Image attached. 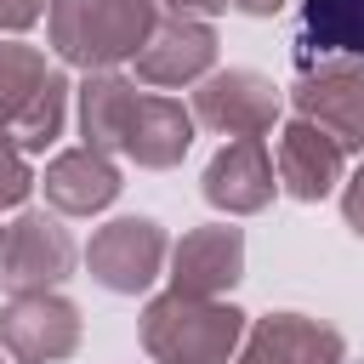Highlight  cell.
I'll use <instances>...</instances> for the list:
<instances>
[{
  "instance_id": "1",
  "label": "cell",
  "mask_w": 364,
  "mask_h": 364,
  "mask_svg": "<svg viewBox=\"0 0 364 364\" xmlns=\"http://www.w3.org/2000/svg\"><path fill=\"white\" fill-rule=\"evenodd\" d=\"M51 46L63 63L97 74L131 63L159 28V0H51L46 11Z\"/></svg>"
},
{
  "instance_id": "2",
  "label": "cell",
  "mask_w": 364,
  "mask_h": 364,
  "mask_svg": "<svg viewBox=\"0 0 364 364\" xmlns=\"http://www.w3.org/2000/svg\"><path fill=\"white\" fill-rule=\"evenodd\" d=\"M245 341V313L216 296L165 290L142 307V353L154 364H233Z\"/></svg>"
},
{
  "instance_id": "3",
  "label": "cell",
  "mask_w": 364,
  "mask_h": 364,
  "mask_svg": "<svg viewBox=\"0 0 364 364\" xmlns=\"http://www.w3.org/2000/svg\"><path fill=\"white\" fill-rule=\"evenodd\" d=\"M68 114V80L46 63V51L6 40L0 46V131L23 154H46Z\"/></svg>"
},
{
  "instance_id": "4",
  "label": "cell",
  "mask_w": 364,
  "mask_h": 364,
  "mask_svg": "<svg viewBox=\"0 0 364 364\" xmlns=\"http://www.w3.org/2000/svg\"><path fill=\"white\" fill-rule=\"evenodd\" d=\"M74 233L46 216V210H23L6 239H0V290L6 296H28V290H57L74 273Z\"/></svg>"
},
{
  "instance_id": "5",
  "label": "cell",
  "mask_w": 364,
  "mask_h": 364,
  "mask_svg": "<svg viewBox=\"0 0 364 364\" xmlns=\"http://www.w3.org/2000/svg\"><path fill=\"white\" fill-rule=\"evenodd\" d=\"M0 347L11 364H63L80 347V307L57 290H28L0 307Z\"/></svg>"
},
{
  "instance_id": "6",
  "label": "cell",
  "mask_w": 364,
  "mask_h": 364,
  "mask_svg": "<svg viewBox=\"0 0 364 364\" xmlns=\"http://www.w3.org/2000/svg\"><path fill=\"white\" fill-rule=\"evenodd\" d=\"M188 108L216 136H262V131H273V119L284 108V91L256 68H222V74L199 80Z\"/></svg>"
},
{
  "instance_id": "7",
  "label": "cell",
  "mask_w": 364,
  "mask_h": 364,
  "mask_svg": "<svg viewBox=\"0 0 364 364\" xmlns=\"http://www.w3.org/2000/svg\"><path fill=\"white\" fill-rule=\"evenodd\" d=\"M165 250H171V245H165V228H159V222H148V216H114V222H102V228L91 233L85 267H91V279H97L102 290L136 296V290H148V284L159 279Z\"/></svg>"
},
{
  "instance_id": "8",
  "label": "cell",
  "mask_w": 364,
  "mask_h": 364,
  "mask_svg": "<svg viewBox=\"0 0 364 364\" xmlns=\"http://www.w3.org/2000/svg\"><path fill=\"white\" fill-rule=\"evenodd\" d=\"M290 102L301 119L324 125L341 148L364 154V57H324L318 68H301Z\"/></svg>"
},
{
  "instance_id": "9",
  "label": "cell",
  "mask_w": 364,
  "mask_h": 364,
  "mask_svg": "<svg viewBox=\"0 0 364 364\" xmlns=\"http://www.w3.org/2000/svg\"><path fill=\"white\" fill-rule=\"evenodd\" d=\"M273 171H279V188H284L290 199L318 205V199L336 193V182H341V171H347V148H341L324 125H313V119L296 114V119L279 131Z\"/></svg>"
},
{
  "instance_id": "10",
  "label": "cell",
  "mask_w": 364,
  "mask_h": 364,
  "mask_svg": "<svg viewBox=\"0 0 364 364\" xmlns=\"http://www.w3.org/2000/svg\"><path fill=\"white\" fill-rule=\"evenodd\" d=\"M239 273H245V228L233 222L193 228L171 250V290L182 296H222L239 284Z\"/></svg>"
},
{
  "instance_id": "11",
  "label": "cell",
  "mask_w": 364,
  "mask_h": 364,
  "mask_svg": "<svg viewBox=\"0 0 364 364\" xmlns=\"http://www.w3.org/2000/svg\"><path fill=\"white\" fill-rule=\"evenodd\" d=\"M341 353H347L341 330L307 313H267L245 330V347L233 364H341Z\"/></svg>"
},
{
  "instance_id": "12",
  "label": "cell",
  "mask_w": 364,
  "mask_h": 364,
  "mask_svg": "<svg viewBox=\"0 0 364 364\" xmlns=\"http://www.w3.org/2000/svg\"><path fill=\"white\" fill-rule=\"evenodd\" d=\"M131 63H136V80L148 85H193L216 63V34L205 17H159V28Z\"/></svg>"
},
{
  "instance_id": "13",
  "label": "cell",
  "mask_w": 364,
  "mask_h": 364,
  "mask_svg": "<svg viewBox=\"0 0 364 364\" xmlns=\"http://www.w3.org/2000/svg\"><path fill=\"white\" fill-rule=\"evenodd\" d=\"M273 159L262 148V136H233L210 165H205V199L228 216H256L273 205L279 182H273Z\"/></svg>"
},
{
  "instance_id": "14",
  "label": "cell",
  "mask_w": 364,
  "mask_h": 364,
  "mask_svg": "<svg viewBox=\"0 0 364 364\" xmlns=\"http://www.w3.org/2000/svg\"><path fill=\"white\" fill-rule=\"evenodd\" d=\"M193 125H199V119H193V108H182L176 97L136 91L131 119H125V131H119V154H125V159H136V165H148V171H165V165H176V159L188 154Z\"/></svg>"
},
{
  "instance_id": "15",
  "label": "cell",
  "mask_w": 364,
  "mask_h": 364,
  "mask_svg": "<svg viewBox=\"0 0 364 364\" xmlns=\"http://www.w3.org/2000/svg\"><path fill=\"white\" fill-rule=\"evenodd\" d=\"M40 188H46V199H51V210H63V216H97V210L114 205V193H119L125 182H119V165H114L102 148L85 142V148H63V154L46 165Z\"/></svg>"
},
{
  "instance_id": "16",
  "label": "cell",
  "mask_w": 364,
  "mask_h": 364,
  "mask_svg": "<svg viewBox=\"0 0 364 364\" xmlns=\"http://www.w3.org/2000/svg\"><path fill=\"white\" fill-rule=\"evenodd\" d=\"M301 68L318 57H364V0H301Z\"/></svg>"
},
{
  "instance_id": "17",
  "label": "cell",
  "mask_w": 364,
  "mask_h": 364,
  "mask_svg": "<svg viewBox=\"0 0 364 364\" xmlns=\"http://www.w3.org/2000/svg\"><path fill=\"white\" fill-rule=\"evenodd\" d=\"M131 102H136V85L125 74H114V68L85 74V85H80V131H85V142L102 148V154L108 148L119 154V131L131 119Z\"/></svg>"
},
{
  "instance_id": "18",
  "label": "cell",
  "mask_w": 364,
  "mask_h": 364,
  "mask_svg": "<svg viewBox=\"0 0 364 364\" xmlns=\"http://www.w3.org/2000/svg\"><path fill=\"white\" fill-rule=\"evenodd\" d=\"M34 188V171H28V154L0 131V205H23Z\"/></svg>"
},
{
  "instance_id": "19",
  "label": "cell",
  "mask_w": 364,
  "mask_h": 364,
  "mask_svg": "<svg viewBox=\"0 0 364 364\" xmlns=\"http://www.w3.org/2000/svg\"><path fill=\"white\" fill-rule=\"evenodd\" d=\"M51 11V0H0V28H34L40 17Z\"/></svg>"
},
{
  "instance_id": "20",
  "label": "cell",
  "mask_w": 364,
  "mask_h": 364,
  "mask_svg": "<svg viewBox=\"0 0 364 364\" xmlns=\"http://www.w3.org/2000/svg\"><path fill=\"white\" fill-rule=\"evenodd\" d=\"M341 210H347V228L364 239V165L353 171V182H347V193H341Z\"/></svg>"
},
{
  "instance_id": "21",
  "label": "cell",
  "mask_w": 364,
  "mask_h": 364,
  "mask_svg": "<svg viewBox=\"0 0 364 364\" xmlns=\"http://www.w3.org/2000/svg\"><path fill=\"white\" fill-rule=\"evenodd\" d=\"M171 17H216V11H228L233 0H159Z\"/></svg>"
},
{
  "instance_id": "22",
  "label": "cell",
  "mask_w": 364,
  "mask_h": 364,
  "mask_svg": "<svg viewBox=\"0 0 364 364\" xmlns=\"http://www.w3.org/2000/svg\"><path fill=\"white\" fill-rule=\"evenodd\" d=\"M233 6H239L245 17H273V11L284 6V0H233Z\"/></svg>"
},
{
  "instance_id": "23",
  "label": "cell",
  "mask_w": 364,
  "mask_h": 364,
  "mask_svg": "<svg viewBox=\"0 0 364 364\" xmlns=\"http://www.w3.org/2000/svg\"><path fill=\"white\" fill-rule=\"evenodd\" d=\"M0 364H11V353H0Z\"/></svg>"
},
{
  "instance_id": "24",
  "label": "cell",
  "mask_w": 364,
  "mask_h": 364,
  "mask_svg": "<svg viewBox=\"0 0 364 364\" xmlns=\"http://www.w3.org/2000/svg\"><path fill=\"white\" fill-rule=\"evenodd\" d=\"M0 239H6V228H0Z\"/></svg>"
}]
</instances>
